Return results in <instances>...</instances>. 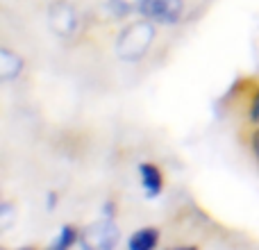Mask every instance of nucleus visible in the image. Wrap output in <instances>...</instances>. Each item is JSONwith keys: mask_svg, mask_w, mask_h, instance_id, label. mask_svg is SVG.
<instances>
[{"mask_svg": "<svg viewBox=\"0 0 259 250\" xmlns=\"http://www.w3.org/2000/svg\"><path fill=\"white\" fill-rule=\"evenodd\" d=\"M152 41H155V27H152L150 18L130 23L116 41V53L121 59L137 62V59H141L148 53Z\"/></svg>", "mask_w": 259, "mask_h": 250, "instance_id": "1", "label": "nucleus"}, {"mask_svg": "<svg viewBox=\"0 0 259 250\" xmlns=\"http://www.w3.org/2000/svg\"><path fill=\"white\" fill-rule=\"evenodd\" d=\"M118 243V228L112 221H98V223L89 225L82 234V248L91 250H109L116 248Z\"/></svg>", "mask_w": 259, "mask_h": 250, "instance_id": "2", "label": "nucleus"}, {"mask_svg": "<svg viewBox=\"0 0 259 250\" xmlns=\"http://www.w3.org/2000/svg\"><path fill=\"white\" fill-rule=\"evenodd\" d=\"M48 23L50 30L57 36H71L77 30V12L71 3L66 0H57L50 5L48 9Z\"/></svg>", "mask_w": 259, "mask_h": 250, "instance_id": "3", "label": "nucleus"}, {"mask_svg": "<svg viewBox=\"0 0 259 250\" xmlns=\"http://www.w3.org/2000/svg\"><path fill=\"white\" fill-rule=\"evenodd\" d=\"M141 12L155 23H175L184 12L182 0H143Z\"/></svg>", "mask_w": 259, "mask_h": 250, "instance_id": "4", "label": "nucleus"}, {"mask_svg": "<svg viewBox=\"0 0 259 250\" xmlns=\"http://www.w3.org/2000/svg\"><path fill=\"white\" fill-rule=\"evenodd\" d=\"M21 71H23V59L7 48L0 50V80L5 82L14 80V77H18Z\"/></svg>", "mask_w": 259, "mask_h": 250, "instance_id": "5", "label": "nucleus"}, {"mask_svg": "<svg viewBox=\"0 0 259 250\" xmlns=\"http://www.w3.org/2000/svg\"><path fill=\"white\" fill-rule=\"evenodd\" d=\"M141 182H143V189H146L150 196H157L161 191V175L159 171L155 169L152 164H141Z\"/></svg>", "mask_w": 259, "mask_h": 250, "instance_id": "6", "label": "nucleus"}, {"mask_svg": "<svg viewBox=\"0 0 259 250\" xmlns=\"http://www.w3.org/2000/svg\"><path fill=\"white\" fill-rule=\"evenodd\" d=\"M155 243H157V230L146 228V230L134 232L127 246L132 250H150V248H155Z\"/></svg>", "mask_w": 259, "mask_h": 250, "instance_id": "7", "label": "nucleus"}, {"mask_svg": "<svg viewBox=\"0 0 259 250\" xmlns=\"http://www.w3.org/2000/svg\"><path fill=\"white\" fill-rule=\"evenodd\" d=\"M109 5H112L116 16H125V14L134 12V9H141L143 0H109Z\"/></svg>", "mask_w": 259, "mask_h": 250, "instance_id": "8", "label": "nucleus"}, {"mask_svg": "<svg viewBox=\"0 0 259 250\" xmlns=\"http://www.w3.org/2000/svg\"><path fill=\"white\" fill-rule=\"evenodd\" d=\"M73 241H75V230H73V228H64L62 234H59V239L53 243V248H57V250L68 248V246H73Z\"/></svg>", "mask_w": 259, "mask_h": 250, "instance_id": "9", "label": "nucleus"}, {"mask_svg": "<svg viewBox=\"0 0 259 250\" xmlns=\"http://www.w3.org/2000/svg\"><path fill=\"white\" fill-rule=\"evenodd\" d=\"M12 221H14V207L9 202H5L0 207V230H7L12 225Z\"/></svg>", "mask_w": 259, "mask_h": 250, "instance_id": "10", "label": "nucleus"}, {"mask_svg": "<svg viewBox=\"0 0 259 250\" xmlns=\"http://www.w3.org/2000/svg\"><path fill=\"white\" fill-rule=\"evenodd\" d=\"M252 118H255V121H259V98L255 100V105H252Z\"/></svg>", "mask_w": 259, "mask_h": 250, "instance_id": "11", "label": "nucleus"}, {"mask_svg": "<svg viewBox=\"0 0 259 250\" xmlns=\"http://www.w3.org/2000/svg\"><path fill=\"white\" fill-rule=\"evenodd\" d=\"M252 148H255V152H257V157H259V132L255 134V139H252Z\"/></svg>", "mask_w": 259, "mask_h": 250, "instance_id": "12", "label": "nucleus"}]
</instances>
